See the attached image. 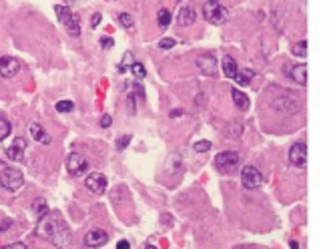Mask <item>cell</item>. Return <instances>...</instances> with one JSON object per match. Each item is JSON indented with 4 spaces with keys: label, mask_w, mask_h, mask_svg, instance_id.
I'll list each match as a JSON object with an SVG mask.
<instances>
[{
    "label": "cell",
    "mask_w": 335,
    "mask_h": 249,
    "mask_svg": "<svg viewBox=\"0 0 335 249\" xmlns=\"http://www.w3.org/2000/svg\"><path fill=\"white\" fill-rule=\"evenodd\" d=\"M221 69H223V75L227 77V78H235L237 77V73H239V66H237V60L233 58V57H223V60H221Z\"/></svg>",
    "instance_id": "2e32d148"
},
{
    "label": "cell",
    "mask_w": 335,
    "mask_h": 249,
    "mask_svg": "<svg viewBox=\"0 0 335 249\" xmlns=\"http://www.w3.org/2000/svg\"><path fill=\"white\" fill-rule=\"evenodd\" d=\"M193 149L197 153H205V151H209V149H211V141H199V143H195Z\"/></svg>",
    "instance_id": "83f0119b"
},
{
    "label": "cell",
    "mask_w": 335,
    "mask_h": 249,
    "mask_svg": "<svg viewBox=\"0 0 335 249\" xmlns=\"http://www.w3.org/2000/svg\"><path fill=\"white\" fill-rule=\"evenodd\" d=\"M10 225H12V221H10V219H6L2 225H0V231H4V229H6V227H10Z\"/></svg>",
    "instance_id": "8d00e7d4"
},
{
    "label": "cell",
    "mask_w": 335,
    "mask_h": 249,
    "mask_svg": "<svg viewBox=\"0 0 335 249\" xmlns=\"http://www.w3.org/2000/svg\"><path fill=\"white\" fill-rule=\"evenodd\" d=\"M85 187L94 195H103L107 191V177L103 173H89V177L85 179Z\"/></svg>",
    "instance_id": "9c48e42d"
},
{
    "label": "cell",
    "mask_w": 335,
    "mask_h": 249,
    "mask_svg": "<svg viewBox=\"0 0 335 249\" xmlns=\"http://www.w3.org/2000/svg\"><path fill=\"white\" fill-rule=\"evenodd\" d=\"M130 143V135H125V137H119V141H116V149L119 151H123V149H127Z\"/></svg>",
    "instance_id": "f1b7e54d"
},
{
    "label": "cell",
    "mask_w": 335,
    "mask_h": 249,
    "mask_svg": "<svg viewBox=\"0 0 335 249\" xmlns=\"http://www.w3.org/2000/svg\"><path fill=\"white\" fill-rule=\"evenodd\" d=\"M69 4H76V2H80V0H66Z\"/></svg>",
    "instance_id": "ab89813d"
},
{
    "label": "cell",
    "mask_w": 335,
    "mask_h": 249,
    "mask_svg": "<svg viewBox=\"0 0 335 249\" xmlns=\"http://www.w3.org/2000/svg\"><path fill=\"white\" fill-rule=\"evenodd\" d=\"M66 169H69V173H73L74 177L85 175L89 171V161L80 153H71L69 157H66Z\"/></svg>",
    "instance_id": "52a82bcc"
},
{
    "label": "cell",
    "mask_w": 335,
    "mask_h": 249,
    "mask_svg": "<svg viewBox=\"0 0 335 249\" xmlns=\"http://www.w3.org/2000/svg\"><path fill=\"white\" fill-rule=\"evenodd\" d=\"M109 243V235H107V231L103 229H91L87 237H85V245L91 247V249H96V247H103Z\"/></svg>",
    "instance_id": "8fae6325"
},
{
    "label": "cell",
    "mask_w": 335,
    "mask_h": 249,
    "mask_svg": "<svg viewBox=\"0 0 335 249\" xmlns=\"http://www.w3.org/2000/svg\"><path fill=\"white\" fill-rule=\"evenodd\" d=\"M10 133H12V125L2 117V115H0V143H2L4 139H8Z\"/></svg>",
    "instance_id": "44dd1931"
},
{
    "label": "cell",
    "mask_w": 335,
    "mask_h": 249,
    "mask_svg": "<svg viewBox=\"0 0 335 249\" xmlns=\"http://www.w3.org/2000/svg\"><path fill=\"white\" fill-rule=\"evenodd\" d=\"M251 78H253V71H251V69H243V71H239V73H237V77H235V80L239 82L241 87L249 85Z\"/></svg>",
    "instance_id": "cb8c5ba5"
},
{
    "label": "cell",
    "mask_w": 335,
    "mask_h": 249,
    "mask_svg": "<svg viewBox=\"0 0 335 249\" xmlns=\"http://www.w3.org/2000/svg\"><path fill=\"white\" fill-rule=\"evenodd\" d=\"M177 42H175V38H163L161 42H159V46L163 48V51H169V48H173Z\"/></svg>",
    "instance_id": "f546056e"
},
{
    "label": "cell",
    "mask_w": 335,
    "mask_h": 249,
    "mask_svg": "<svg viewBox=\"0 0 335 249\" xmlns=\"http://www.w3.org/2000/svg\"><path fill=\"white\" fill-rule=\"evenodd\" d=\"M221 0H207V4H219Z\"/></svg>",
    "instance_id": "74e56055"
},
{
    "label": "cell",
    "mask_w": 335,
    "mask_h": 249,
    "mask_svg": "<svg viewBox=\"0 0 335 249\" xmlns=\"http://www.w3.org/2000/svg\"><path fill=\"white\" fill-rule=\"evenodd\" d=\"M291 53L295 57H301V58H305L307 57V40H299L291 46Z\"/></svg>",
    "instance_id": "603a6c76"
},
{
    "label": "cell",
    "mask_w": 335,
    "mask_h": 249,
    "mask_svg": "<svg viewBox=\"0 0 335 249\" xmlns=\"http://www.w3.org/2000/svg\"><path fill=\"white\" fill-rule=\"evenodd\" d=\"M127 64H132V53H127V55H125V64H121V66H119V71H121V73H125V71H127Z\"/></svg>",
    "instance_id": "1f68e13d"
},
{
    "label": "cell",
    "mask_w": 335,
    "mask_h": 249,
    "mask_svg": "<svg viewBox=\"0 0 335 249\" xmlns=\"http://www.w3.org/2000/svg\"><path fill=\"white\" fill-rule=\"evenodd\" d=\"M197 66L207 77H217V58L213 55H201L197 58Z\"/></svg>",
    "instance_id": "5bb4252c"
},
{
    "label": "cell",
    "mask_w": 335,
    "mask_h": 249,
    "mask_svg": "<svg viewBox=\"0 0 335 249\" xmlns=\"http://www.w3.org/2000/svg\"><path fill=\"white\" fill-rule=\"evenodd\" d=\"M231 98H233V103H235V107H237L239 111H247V109L251 107L249 96H247L245 93L237 91V89H233V91H231Z\"/></svg>",
    "instance_id": "d6986e66"
},
{
    "label": "cell",
    "mask_w": 335,
    "mask_h": 249,
    "mask_svg": "<svg viewBox=\"0 0 335 249\" xmlns=\"http://www.w3.org/2000/svg\"><path fill=\"white\" fill-rule=\"evenodd\" d=\"M241 183L245 189H257L263 185V173L253 165H245L241 169Z\"/></svg>",
    "instance_id": "5b68a950"
},
{
    "label": "cell",
    "mask_w": 335,
    "mask_h": 249,
    "mask_svg": "<svg viewBox=\"0 0 335 249\" xmlns=\"http://www.w3.org/2000/svg\"><path fill=\"white\" fill-rule=\"evenodd\" d=\"M111 123H112V117H111V115H103V119H100V127H103V129H109Z\"/></svg>",
    "instance_id": "d6a6232c"
},
{
    "label": "cell",
    "mask_w": 335,
    "mask_h": 249,
    "mask_svg": "<svg viewBox=\"0 0 335 249\" xmlns=\"http://www.w3.org/2000/svg\"><path fill=\"white\" fill-rule=\"evenodd\" d=\"M35 233L55 247H66L71 243V229L62 221L58 211H48L44 217H40L35 227Z\"/></svg>",
    "instance_id": "6da1fadb"
},
{
    "label": "cell",
    "mask_w": 335,
    "mask_h": 249,
    "mask_svg": "<svg viewBox=\"0 0 335 249\" xmlns=\"http://www.w3.org/2000/svg\"><path fill=\"white\" fill-rule=\"evenodd\" d=\"M48 211H50V209H48V205H46L44 199H35V201H32V213L37 215V219L44 217Z\"/></svg>",
    "instance_id": "ffe728a7"
},
{
    "label": "cell",
    "mask_w": 335,
    "mask_h": 249,
    "mask_svg": "<svg viewBox=\"0 0 335 249\" xmlns=\"http://www.w3.org/2000/svg\"><path fill=\"white\" fill-rule=\"evenodd\" d=\"M203 16L211 24H223L229 19V10L221 4H205L203 6Z\"/></svg>",
    "instance_id": "8992f818"
},
{
    "label": "cell",
    "mask_w": 335,
    "mask_h": 249,
    "mask_svg": "<svg viewBox=\"0 0 335 249\" xmlns=\"http://www.w3.org/2000/svg\"><path fill=\"white\" fill-rule=\"evenodd\" d=\"M55 12H56L58 22L66 28V32H69L71 37H80V19L69 6H66V4H56Z\"/></svg>",
    "instance_id": "7a4b0ae2"
},
{
    "label": "cell",
    "mask_w": 335,
    "mask_h": 249,
    "mask_svg": "<svg viewBox=\"0 0 335 249\" xmlns=\"http://www.w3.org/2000/svg\"><path fill=\"white\" fill-rule=\"evenodd\" d=\"M119 22H121L125 28H132V24H135V22H132V16L127 14V12H121V14H119Z\"/></svg>",
    "instance_id": "4316f807"
},
{
    "label": "cell",
    "mask_w": 335,
    "mask_h": 249,
    "mask_svg": "<svg viewBox=\"0 0 335 249\" xmlns=\"http://www.w3.org/2000/svg\"><path fill=\"white\" fill-rule=\"evenodd\" d=\"M289 163L293 167H305L307 163V145L305 143H293L289 149Z\"/></svg>",
    "instance_id": "ba28073f"
},
{
    "label": "cell",
    "mask_w": 335,
    "mask_h": 249,
    "mask_svg": "<svg viewBox=\"0 0 335 249\" xmlns=\"http://www.w3.org/2000/svg\"><path fill=\"white\" fill-rule=\"evenodd\" d=\"M157 20H159V26L161 28H167L171 24V10L169 8H161L159 14H157Z\"/></svg>",
    "instance_id": "7402d4cb"
},
{
    "label": "cell",
    "mask_w": 335,
    "mask_h": 249,
    "mask_svg": "<svg viewBox=\"0 0 335 249\" xmlns=\"http://www.w3.org/2000/svg\"><path fill=\"white\" fill-rule=\"evenodd\" d=\"M291 78L297 82V85L305 87L307 85V64L301 62V64H295L291 69Z\"/></svg>",
    "instance_id": "e0dca14e"
},
{
    "label": "cell",
    "mask_w": 335,
    "mask_h": 249,
    "mask_svg": "<svg viewBox=\"0 0 335 249\" xmlns=\"http://www.w3.org/2000/svg\"><path fill=\"white\" fill-rule=\"evenodd\" d=\"M195 19H197V12L191 6H183L181 12H179V16H177V22L181 26H191L195 22Z\"/></svg>",
    "instance_id": "ac0fdd59"
},
{
    "label": "cell",
    "mask_w": 335,
    "mask_h": 249,
    "mask_svg": "<svg viewBox=\"0 0 335 249\" xmlns=\"http://www.w3.org/2000/svg\"><path fill=\"white\" fill-rule=\"evenodd\" d=\"M147 249H157V247H153V245H147Z\"/></svg>",
    "instance_id": "b9f144b4"
},
{
    "label": "cell",
    "mask_w": 335,
    "mask_h": 249,
    "mask_svg": "<svg viewBox=\"0 0 335 249\" xmlns=\"http://www.w3.org/2000/svg\"><path fill=\"white\" fill-rule=\"evenodd\" d=\"M273 107H275L279 113H285V115H293V113H297V109H299V105H297L295 101H289L287 96L275 98V101H273Z\"/></svg>",
    "instance_id": "9a60e30c"
},
{
    "label": "cell",
    "mask_w": 335,
    "mask_h": 249,
    "mask_svg": "<svg viewBox=\"0 0 335 249\" xmlns=\"http://www.w3.org/2000/svg\"><path fill=\"white\" fill-rule=\"evenodd\" d=\"M0 249H28V247H26V243H22V241H14V243H8V245L0 247Z\"/></svg>",
    "instance_id": "4dcf8cb0"
},
{
    "label": "cell",
    "mask_w": 335,
    "mask_h": 249,
    "mask_svg": "<svg viewBox=\"0 0 335 249\" xmlns=\"http://www.w3.org/2000/svg\"><path fill=\"white\" fill-rule=\"evenodd\" d=\"M22 185H24V175L19 169H2L0 171V187L2 189L16 193Z\"/></svg>",
    "instance_id": "277c9868"
},
{
    "label": "cell",
    "mask_w": 335,
    "mask_h": 249,
    "mask_svg": "<svg viewBox=\"0 0 335 249\" xmlns=\"http://www.w3.org/2000/svg\"><path fill=\"white\" fill-rule=\"evenodd\" d=\"M116 249H130V243L127 239H121L119 243H116Z\"/></svg>",
    "instance_id": "e575fe53"
},
{
    "label": "cell",
    "mask_w": 335,
    "mask_h": 249,
    "mask_svg": "<svg viewBox=\"0 0 335 249\" xmlns=\"http://www.w3.org/2000/svg\"><path fill=\"white\" fill-rule=\"evenodd\" d=\"M235 249H251V247H245V245H239V247H235Z\"/></svg>",
    "instance_id": "60d3db41"
},
{
    "label": "cell",
    "mask_w": 335,
    "mask_h": 249,
    "mask_svg": "<svg viewBox=\"0 0 335 249\" xmlns=\"http://www.w3.org/2000/svg\"><path fill=\"white\" fill-rule=\"evenodd\" d=\"M20 71V60L14 57H2L0 58V77L2 78H12Z\"/></svg>",
    "instance_id": "30bf717a"
},
{
    "label": "cell",
    "mask_w": 335,
    "mask_h": 249,
    "mask_svg": "<svg viewBox=\"0 0 335 249\" xmlns=\"http://www.w3.org/2000/svg\"><path fill=\"white\" fill-rule=\"evenodd\" d=\"M28 135H30L32 141H37L40 145H50V143H53V137L48 135L46 129L40 123H30L28 125Z\"/></svg>",
    "instance_id": "7c38bea8"
},
{
    "label": "cell",
    "mask_w": 335,
    "mask_h": 249,
    "mask_svg": "<svg viewBox=\"0 0 335 249\" xmlns=\"http://www.w3.org/2000/svg\"><path fill=\"white\" fill-rule=\"evenodd\" d=\"M241 165V155L237 151H223L215 157V167L225 175H231L239 169Z\"/></svg>",
    "instance_id": "3957f363"
},
{
    "label": "cell",
    "mask_w": 335,
    "mask_h": 249,
    "mask_svg": "<svg viewBox=\"0 0 335 249\" xmlns=\"http://www.w3.org/2000/svg\"><path fill=\"white\" fill-rule=\"evenodd\" d=\"M291 249H299V243L297 241H291Z\"/></svg>",
    "instance_id": "f35d334b"
},
{
    "label": "cell",
    "mask_w": 335,
    "mask_h": 249,
    "mask_svg": "<svg viewBox=\"0 0 335 249\" xmlns=\"http://www.w3.org/2000/svg\"><path fill=\"white\" fill-rule=\"evenodd\" d=\"M112 44H114V40L109 37H105V38H100V46H103V48H112Z\"/></svg>",
    "instance_id": "836d02e7"
},
{
    "label": "cell",
    "mask_w": 335,
    "mask_h": 249,
    "mask_svg": "<svg viewBox=\"0 0 335 249\" xmlns=\"http://www.w3.org/2000/svg\"><path fill=\"white\" fill-rule=\"evenodd\" d=\"M26 153V141L22 137H16L14 141H10V147L6 149V155L10 161H22Z\"/></svg>",
    "instance_id": "4fadbf2b"
},
{
    "label": "cell",
    "mask_w": 335,
    "mask_h": 249,
    "mask_svg": "<svg viewBox=\"0 0 335 249\" xmlns=\"http://www.w3.org/2000/svg\"><path fill=\"white\" fill-rule=\"evenodd\" d=\"M74 109V103L73 101H58L56 103V111L58 113H71Z\"/></svg>",
    "instance_id": "484cf974"
},
{
    "label": "cell",
    "mask_w": 335,
    "mask_h": 249,
    "mask_svg": "<svg viewBox=\"0 0 335 249\" xmlns=\"http://www.w3.org/2000/svg\"><path fill=\"white\" fill-rule=\"evenodd\" d=\"M130 71H132V75H135L139 80L147 77V69H145L143 62H132V64H130Z\"/></svg>",
    "instance_id": "d4e9b609"
},
{
    "label": "cell",
    "mask_w": 335,
    "mask_h": 249,
    "mask_svg": "<svg viewBox=\"0 0 335 249\" xmlns=\"http://www.w3.org/2000/svg\"><path fill=\"white\" fill-rule=\"evenodd\" d=\"M98 22H100V14H98V12H96V14H94V16H93V22H91V26H93V28H94V26H98Z\"/></svg>",
    "instance_id": "d590c367"
}]
</instances>
